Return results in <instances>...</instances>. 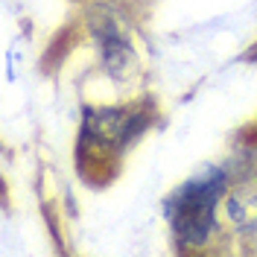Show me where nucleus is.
I'll list each match as a JSON object with an SVG mask.
<instances>
[{
    "instance_id": "2",
    "label": "nucleus",
    "mask_w": 257,
    "mask_h": 257,
    "mask_svg": "<svg viewBox=\"0 0 257 257\" xmlns=\"http://www.w3.org/2000/svg\"><path fill=\"white\" fill-rule=\"evenodd\" d=\"M88 128H91V135H94L96 141H102V144H123V141L132 138L135 123L123 111L105 108V111H96L88 120Z\"/></svg>"
},
{
    "instance_id": "3",
    "label": "nucleus",
    "mask_w": 257,
    "mask_h": 257,
    "mask_svg": "<svg viewBox=\"0 0 257 257\" xmlns=\"http://www.w3.org/2000/svg\"><path fill=\"white\" fill-rule=\"evenodd\" d=\"M228 219L245 228L257 231V190H234L228 196Z\"/></svg>"
},
{
    "instance_id": "1",
    "label": "nucleus",
    "mask_w": 257,
    "mask_h": 257,
    "mask_svg": "<svg viewBox=\"0 0 257 257\" xmlns=\"http://www.w3.org/2000/svg\"><path fill=\"white\" fill-rule=\"evenodd\" d=\"M219 187H222V178L216 176L213 181L187 184L176 196L170 216H173V225H176V234L184 242L202 245L208 240L210 228H213V205H216Z\"/></svg>"
}]
</instances>
